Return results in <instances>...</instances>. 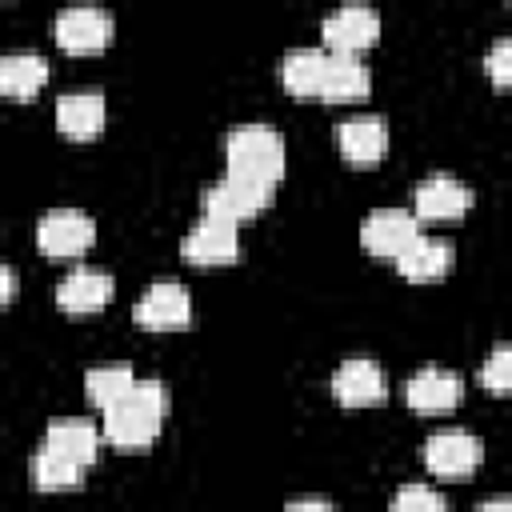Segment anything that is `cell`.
<instances>
[{
	"label": "cell",
	"mask_w": 512,
	"mask_h": 512,
	"mask_svg": "<svg viewBox=\"0 0 512 512\" xmlns=\"http://www.w3.org/2000/svg\"><path fill=\"white\" fill-rule=\"evenodd\" d=\"M272 188H276V184H264V180H252V176L224 172L216 184L204 188L200 208H204V216L240 224V220H248V216H260V212L272 204Z\"/></svg>",
	"instance_id": "4"
},
{
	"label": "cell",
	"mask_w": 512,
	"mask_h": 512,
	"mask_svg": "<svg viewBox=\"0 0 512 512\" xmlns=\"http://www.w3.org/2000/svg\"><path fill=\"white\" fill-rule=\"evenodd\" d=\"M336 148L352 168H372L388 148V124L380 116H352L336 124Z\"/></svg>",
	"instance_id": "16"
},
{
	"label": "cell",
	"mask_w": 512,
	"mask_h": 512,
	"mask_svg": "<svg viewBox=\"0 0 512 512\" xmlns=\"http://www.w3.org/2000/svg\"><path fill=\"white\" fill-rule=\"evenodd\" d=\"M104 120H108V104H104V92L96 88L64 92L56 100V128L68 140H96L104 132Z\"/></svg>",
	"instance_id": "14"
},
{
	"label": "cell",
	"mask_w": 512,
	"mask_h": 512,
	"mask_svg": "<svg viewBox=\"0 0 512 512\" xmlns=\"http://www.w3.org/2000/svg\"><path fill=\"white\" fill-rule=\"evenodd\" d=\"M480 440L464 428H444V432H432L424 440V464L432 476L440 480H460V476H472L480 468Z\"/></svg>",
	"instance_id": "8"
},
{
	"label": "cell",
	"mask_w": 512,
	"mask_h": 512,
	"mask_svg": "<svg viewBox=\"0 0 512 512\" xmlns=\"http://www.w3.org/2000/svg\"><path fill=\"white\" fill-rule=\"evenodd\" d=\"M280 84L296 100H324V104H360L372 92V72L356 56L328 52V48H292L280 60Z\"/></svg>",
	"instance_id": "1"
},
{
	"label": "cell",
	"mask_w": 512,
	"mask_h": 512,
	"mask_svg": "<svg viewBox=\"0 0 512 512\" xmlns=\"http://www.w3.org/2000/svg\"><path fill=\"white\" fill-rule=\"evenodd\" d=\"M180 256L196 268H216V264H232L240 256V232L232 220H216L204 216L184 240H180Z\"/></svg>",
	"instance_id": "10"
},
{
	"label": "cell",
	"mask_w": 512,
	"mask_h": 512,
	"mask_svg": "<svg viewBox=\"0 0 512 512\" xmlns=\"http://www.w3.org/2000/svg\"><path fill=\"white\" fill-rule=\"evenodd\" d=\"M404 400L416 412H448L464 400V380L448 368H420L416 376H408Z\"/></svg>",
	"instance_id": "18"
},
{
	"label": "cell",
	"mask_w": 512,
	"mask_h": 512,
	"mask_svg": "<svg viewBox=\"0 0 512 512\" xmlns=\"http://www.w3.org/2000/svg\"><path fill=\"white\" fill-rule=\"evenodd\" d=\"M116 292V280L104 268H72L60 284H56V304L72 316L84 312H100Z\"/></svg>",
	"instance_id": "17"
},
{
	"label": "cell",
	"mask_w": 512,
	"mask_h": 512,
	"mask_svg": "<svg viewBox=\"0 0 512 512\" xmlns=\"http://www.w3.org/2000/svg\"><path fill=\"white\" fill-rule=\"evenodd\" d=\"M80 480H84V468H80L76 460L60 456V452H52V448H40V452L32 456V484H36L40 492L80 488Z\"/></svg>",
	"instance_id": "22"
},
{
	"label": "cell",
	"mask_w": 512,
	"mask_h": 512,
	"mask_svg": "<svg viewBox=\"0 0 512 512\" xmlns=\"http://www.w3.org/2000/svg\"><path fill=\"white\" fill-rule=\"evenodd\" d=\"M56 44L72 56H88V52H100L108 48L112 40V12L108 8H96V4H72L56 16Z\"/></svg>",
	"instance_id": "7"
},
{
	"label": "cell",
	"mask_w": 512,
	"mask_h": 512,
	"mask_svg": "<svg viewBox=\"0 0 512 512\" xmlns=\"http://www.w3.org/2000/svg\"><path fill=\"white\" fill-rule=\"evenodd\" d=\"M484 72L492 76L496 88H504V84L512 80V40H508V36H500V40L488 48V56H484Z\"/></svg>",
	"instance_id": "25"
},
{
	"label": "cell",
	"mask_w": 512,
	"mask_h": 512,
	"mask_svg": "<svg viewBox=\"0 0 512 512\" xmlns=\"http://www.w3.org/2000/svg\"><path fill=\"white\" fill-rule=\"evenodd\" d=\"M132 320L148 332H176V328L192 324V300H188L184 284L160 280L140 292V300L132 304Z\"/></svg>",
	"instance_id": "6"
},
{
	"label": "cell",
	"mask_w": 512,
	"mask_h": 512,
	"mask_svg": "<svg viewBox=\"0 0 512 512\" xmlns=\"http://www.w3.org/2000/svg\"><path fill=\"white\" fill-rule=\"evenodd\" d=\"M420 232V220L412 208H372L360 224V244L380 256V260H392L412 236Z\"/></svg>",
	"instance_id": "12"
},
{
	"label": "cell",
	"mask_w": 512,
	"mask_h": 512,
	"mask_svg": "<svg viewBox=\"0 0 512 512\" xmlns=\"http://www.w3.org/2000/svg\"><path fill=\"white\" fill-rule=\"evenodd\" d=\"M132 384H136L132 364H100V368H88V372H84V396H88V404L100 408V412H104L108 404H116Z\"/></svg>",
	"instance_id": "21"
},
{
	"label": "cell",
	"mask_w": 512,
	"mask_h": 512,
	"mask_svg": "<svg viewBox=\"0 0 512 512\" xmlns=\"http://www.w3.org/2000/svg\"><path fill=\"white\" fill-rule=\"evenodd\" d=\"M468 208H472V188L448 172H436L412 188L416 220H460Z\"/></svg>",
	"instance_id": "11"
},
{
	"label": "cell",
	"mask_w": 512,
	"mask_h": 512,
	"mask_svg": "<svg viewBox=\"0 0 512 512\" xmlns=\"http://www.w3.org/2000/svg\"><path fill=\"white\" fill-rule=\"evenodd\" d=\"M388 392L384 384V372L376 360H364V356H352L344 360L336 372H332V396L344 404V408H368V404H380Z\"/></svg>",
	"instance_id": "15"
},
{
	"label": "cell",
	"mask_w": 512,
	"mask_h": 512,
	"mask_svg": "<svg viewBox=\"0 0 512 512\" xmlns=\"http://www.w3.org/2000/svg\"><path fill=\"white\" fill-rule=\"evenodd\" d=\"M480 384L496 396H504L512 388V352H508V344H496L488 352V360L480 364Z\"/></svg>",
	"instance_id": "23"
},
{
	"label": "cell",
	"mask_w": 512,
	"mask_h": 512,
	"mask_svg": "<svg viewBox=\"0 0 512 512\" xmlns=\"http://www.w3.org/2000/svg\"><path fill=\"white\" fill-rule=\"evenodd\" d=\"M48 84V60L40 52H8L0 56V96L32 100Z\"/></svg>",
	"instance_id": "19"
},
{
	"label": "cell",
	"mask_w": 512,
	"mask_h": 512,
	"mask_svg": "<svg viewBox=\"0 0 512 512\" xmlns=\"http://www.w3.org/2000/svg\"><path fill=\"white\" fill-rule=\"evenodd\" d=\"M16 296V268L0 260V304H8Z\"/></svg>",
	"instance_id": "26"
},
{
	"label": "cell",
	"mask_w": 512,
	"mask_h": 512,
	"mask_svg": "<svg viewBox=\"0 0 512 512\" xmlns=\"http://www.w3.org/2000/svg\"><path fill=\"white\" fill-rule=\"evenodd\" d=\"M284 160H288V148L280 132L268 124H236L224 136V172L276 184L284 176Z\"/></svg>",
	"instance_id": "3"
},
{
	"label": "cell",
	"mask_w": 512,
	"mask_h": 512,
	"mask_svg": "<svg viewBox=\"0 0 512 512\" xmlns=\"http://www.w3.org/2000/svg\"><path fill=\"white\" fill-rule=\"evenodd\" d=\"M320 36H324V48H328V52L356 56V52H364V48L376 44V36H380V16H376L368 4H340L336 12L324 16Z\"/></svg>",
	"instance_id": "9"
},
{
	"label": "cell",
	"mask_w": 512,
	"mask_h": 512,
	"mask_svg": "<svg viewBox=\"0 0 512 512\" xmlns=\"http://www.w3.org/2000/svg\"><path fill=\"white\" fill-rule=\"evenodd\" d=\"M92 240H96V224H92V216L80 212V208H52V212H44L40 224H36V244H40V252L52 256V260H72V256H80Z\"/></svg>",
	"instance_id": "5"
},
{
	"label": "cell",
	"mask_w": 512,
	"mask_h": 512,
	"mask_svg": "<svg viewBox=\"0 0 512 512\" xmlns=\"http://www.w3.org/2000/svg\"><path fill=\"white\" fill-rule=\"evenodd\" d=\"M392 508L396 512H440L444 508V496L424 488V484H404L396 496H392Z\"/></svg>",
	"instance_id": "24"
},
{
	"label": "cell",
	"mask_w": 512,
	"mask_h": 512,
	"mask_svg": "<svg viewBox=\"0 0 512 512\" xmlns=\"http://www.w3.org/2000/svg\"><path fill=\"white\" fill-rule=\"evenodd\" d=\"M100 444H104V436H100L88 420H56V424H48V432H44V448H52V452L76 460L80 468L96 464Z\"/></svg>",
	"instance_id": "20"
},
{
	"label": "cell",
	"mask_w": 512,
	"mask_h": 512,
	"mask_svg": "<svg viewBox=\"0 0 512 512\" xmlns=\"http://www.w3.org/2000/svg\"><path fill=\"white\" fill-rule=\"evenodd\" d=\"M452 260H456V248H452L448 240H440V236H428L424 228H420V232L392 256L396 272H400L404 280H412V284L440 280V276L452 268Z\"/></svg>",
	"instance_id": "13"
},
{
	"label": "cell",
	"mask_w": 512,
	"mask_h": 512,
	"mask_svg": "<svg viewBox=\"0 0 512 512\" xmlns=\"http://www.w3.org/2000/svg\"><path fill=\"white\" fill-rule=\"evenodd\" d=\"M168 384L160 380H136L116 404L104 408V424H100V436L104 444L120 448V452H144L160 428H164V416H168Z\"/></svg>",
	"instance_id": "2"
},
{
	"label": "cell",
	"mask_w": 512,
	"mask_h": 512,
	"mask_svg": "<svg viewBox=\"0 0 512 512\" xmlns=\"http://www.w3.org/2000/svg\"><path fill=\"white\" fill-rule=\"evenodd\" d=\"M288 508H332V500H320V496H304V500H288Z\"/></svg>",
	"instance_id": "27"
}]
</instances>
